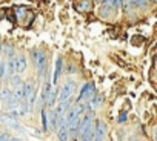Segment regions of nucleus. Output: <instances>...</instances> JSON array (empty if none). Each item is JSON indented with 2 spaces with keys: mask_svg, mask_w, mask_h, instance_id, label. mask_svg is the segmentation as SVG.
Segmentation results:
<instances>
[{
  "mask_svg": "<svg viewBox=\"0 0 157 141\" xmlns=\"http://www.w3.org/2000/svg\"><path fill=\"white\" fill-rule=\"evenodd\" d=\"M8 141H22V139H19V138H10Z\"/></svg>",
  "mask_w": 157,
  "mask_h": 141,
  "instance_id": "a211bd4d",
  "label": "nucleus"
},
{
  "mask_svg": "<svg viewBox=\"0 0 157 141\" xmlns=\"http://www.w3.org/2000/svg\"><path fill=\"white\" fill-rule=\"evenodd\" d=\"M5 69H6V77L11 78L14 77L17 72H16V60L14 58H10L6 63H5Z\"/></svg>",
  "mask_w": 157,
  "mask_h": 141,
  "instance_id": "0eeeda50",
  "label": "nucleus"
},
{
  "mask_svg": "<svg viewBox=\"0 0 157 141\" xmlns=\"http://www.w3.org/2000/svg\"><path fill=\"white\" fill-rule=\"evenodd\" d=\"M26 112H28V110H26L25 103H17V104H13V106H10V109H8V115H10V117H13V118L23 117Z\"/></svg>",
  "mask_w": 157,
  "mask_h": 141,
  "instance_id": "39448f33",
  "label": "nucleus"
},
{
  "mask_svg": "<svg viewBox=\"0 0 157 141\" xmlns=\"http://www.w3.org/2000/svg\"><path fill=\"white\" fill-rule=\"evenodd\" d=\"M125 120H126V117H125V114H122V115L119 117V123H123Z\"/></svg>",
  "mask_w": 157,
  "mask_h": 141,
  "instance_id": "dca6fc26",
  "label": "nucleus"
},
{
  "mask_svg": "<svg viewBox=\"0 0 157 141\" xmlns=\"http://www.w3.org/2000/svg\"><path fill=\"white\" fill-rule=\"evenodd\" d=\"M31 57H33V60H34V63H36V67H37V72L40 74V75H43L45 74V70H46V67H48V58H46V54L43 52V51H33L31 52Z\"/></svg>",
  "mask_w": 157,
  "mask_h": 141,
  "instance_id": "f257e3e1",
  "label": "nucleus"
},
{
  "mask_svg": "<svg viewBox=\"0 0 157 141\" xmlns=\"http://www.w3.org/2000/svg\"><path fill=\"white\" fill-rule=\"evenodd\" d=\"M108 135V127L103 121H97V124L94 126V141H105Z\"/></svg>",
  "mask_w": 157,
  "mask_h": 141,
  "instance_id": "20e7f679",
  "label": "nucleus"
},
{
  "mask_svg": "<svg viewBox=\"0 0 157 141\" xmlns=\"http://www.w3.org/2000/svg\"><path fill=\"white\" fill-rule=\"evenodd\" d=\"M10 80H11V83H13L14 86H19V85H22V81H20V78H19L17 75H14V77H11Z\"/></svg>",
  "mask_w": 157,
  "mask_h": 141,
  "instance_id": "ddd939ff",
  "label": "nucleus"
},
{
  "mask_svg": "<svg viewBox=\"0 0 157 141\" xmlns=\"http://www.w3.org/2000/svg\"><path fill=\"white\" fill-rule=\"evenodd\" d=\"M74 91H75V83L71 81V80H68V81L62 86V89H60L59 103H66V101H69L71 97H72V94H74Z\"/></svg>",
  "mask_w": 157,
  "mask_h": 141,
  "instance_id": "f03ea898",
  "label": "nucleus"
},
{
  "mask_svg": "<svg viewBox=\"0 0 157 141\" xmlns=\"http://www.w3.org/2000/svg\"><path fill=\"white\" fill-rule=\"evenodd\" d=\"M0 101L6 104L8 107L13 106V91L10 88H2L0 89Z\"/></svg>",
  "mask_w": 157,
  "mask_h": 141,
  "instance_id": "423d86ee",
  "label": "nucleus"
},
{
  "mask_svg": "<svg viewBox=\"0 0 157 141\" xmlns=\"http://www.w3.org/2000/svg\"><path fill=\"white\" fill-rule=\"evenodd\" d=\"M60 72H62V57H57V58H56V69H54V78H52L54 83H56L57 78L60 77Z\"/></svg>",
  "mask_w": 157,
  "mask_h": 141,
  "instance_id": "1a4fd4ad",
  "label": "nucleus"
},
{
  "mask_svg": "<svg viewBox=\"0 0 157 141\" xmlns=\"http://www.w3.org/2000/svg\"><path fill=\"white\" fill-rule=\"evenodd\" d=\"M102 2H105V3H108V0H96V3H102Z\"/></svg>",
  "mask_w": 157,
  "mask_h": 141,
  "instance_id": "f3484780",
  "label": "nucleus"
},
{
  "mask_svg": "<svg viewBox=\"0 0 157 141\" xmlns=\"http://www.w3.org/2000/svg\"><path fill=\"white\" fill-rule=\"evenodd\" d=\"M14 60H16V72H17V74H22L23 70L26 69V58H25L23 55H19V57H16Z\"/></svg>",
  "mask_w": 157,
  "mask_h": 141,
  "instance_id": "6e6552de",
  "label": "nucleus"
},
{
  "mask_svg": "<svg viewBox=\"0 0 157 141\" xmlns=\"http://www.w3.org/2000/svg\"><path fill=\"white\" fill-rule=\"evenodd\" d=\"M149 2H152V3H154V2H155V0H149Z\"/></svg>",
  "mask_w": 157,
  "mask_h": 141,
  "instance_id": "6ab92c4d",
  "label": "nucleus"
},
{
  "mask_svg": "<svg viewBox=\"0 0 157 141\" xmlns=\"http://www.w3.org/2000/svg\"><path fill=\"white\" fill-rule=\"evenodd\" d=\"M94 85L93 83H86V85H83V88L80 89V95H78V98H77V101H78V104H83L85 101H88L93 95H94Z\"/></svg>",
  "mask_w": 157,
  "mask_h": 141,
  "instance_id": "7ed1b4c3",
  "label": "nucleus"
},
{
  "mask_svg": "<svg viewBox=\"0 0 157 141\" xmlns=\"http://www.w3.org/2000/svg\"><path fill=\"white\" fill-rule=\"evenodd\" d=\"M80 9H90V3H88V0H82V3H80V6H78Z\"/></svg>",
  "mask_w": 157,
  "mask_h": 141,
  "instance_id": "4468645a",
  "label": "nucleus"
},
{
  "mask_svg": "<svg viewBox=\"0 0 157 141\" xmlns=\"http://www.w3.org/2000/svg\"><path fill=\"white\" fill-rule=\"evenodd\" d=\"M46 110L43 109L42 110V127H43V130H48L49 129V124H48V120H46V114H45Z\"/></svg>",
  "mask_w": 157,
  "mask_h": 141,
  "instance_id": "9b49d317",
  "label": "nucleus"
},
{
  "mask_svg": "<svg viewBox=\"0 0 157 141\" xmlns=\"http://www.w3.org/2000/svg\"><path fill=\"white\" fill-rule=\"evenodd\" d=\"M113 9H114V8H113L109 3H105V5L100 8V16H102V17H109V16L113 14Z\"/></svg>",
  "mask_w": 157,
  "mask_h": 141,
  "instance_id": "9d476101",
  "label": "nucleus"
},
{
  "mask_svg": "<svg viewBox=\"0 0 157 141\" xmlns=\"http://www.w3.org/2000/svg\"><path fill=\"white\" fill-rule=\"evenodd\" d=\"M8 139H10L8 133H2V135H0V141H8Z\"/></svg>",
  "mask_w": 157,
  "mask_h": 141,
  "instance_id": "2eb2a0df",
  "label": "nucleus"
},
{
  "mask_svg": "<svg viewBox=\"0 0 157 141\" xmlns=\"http://www.w3.org/2000/svg\"><path fill=\"white\" fill-rule=\"evenodd\" d=\"M132 3L139 8H145L146 6V0H132Z\"/></svg>",
  "mask_w": 157,
  "mask_h": 141,
  "instance_id": "f8f14e48",
  "label": "nucleus"
}]
</instances>
